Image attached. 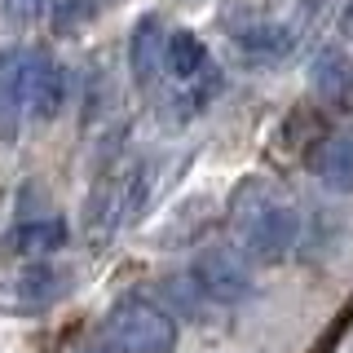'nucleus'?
Segmentation results:
<instances>
[{
	"label": "nucleus",
	"instance_id": "f257e3e1",
	"mask_svg": "<svg viewBox=\"0 0 353 353\" xmlns=\"http://www.w3.org/2000/svg\"><path fill=\"white\" fill-rule=\"evenodd\" d=\"M230 225L239 234V248L261 265H279L301 243V212L292 194L270 176H248L230 194Z\"/></svg>",
	"mask_w": 353,
	"mask_h": 353
},
{
	"label": "nucleus",
	"instance_id": "f03ea898",
	"mask_svg": "<svg viewBox=\"0 0 353 353\" xmlns=\"http://www.w3.org/2000/svg\"><path fill=\"white\" fill-rule=\"evenodd\" d=\"M106 345L115 353H172L176 349V318L159 301L132 292L106 309Z\"/></svg>",
	"mask_w": 353,
	"mask_h": 353
},
{
	"label": "nucleus",
	"instance_id": "7ed1b4c3",
	"mask_svg": "<svg viewBox=\"0 0 353 353\" xmlns=\"http://www.w3.org/2000/svg\"><path fill=\"white\" fill-rule=\"evenodd\" d=\"M190 287L199 296H208L212 305H243L256 292L252 256L239 243H212L190 261Z\"/></svg>",
	"mask_w": 353,
	"mask_h": 353
},
{
	"label": "nucleus",
	"instance_id": "20e7f679",
	"mask_svg": "<svg viewBox=\"0 0 353 353\" xmlns=\"http://www.w3.org/2000/svg\"><path fill=\"white\" fill-rule=\"evenodd\" d=\"M18 106L22 119L49 124L66 106V71L44 49H18Z\"/></svg>",
	"mask_w": 353,
	"mask_h": 353
},
{
	"label": "nucleus",
	"instance_id": "39448f33",
	"mask_svg": "<svg viewBox=\"0 0 353 353\" xmlns=\"http://www.w3.org/2000/svg\"><path fill=\"white\" fill-rule=\"evenodd\" d=\"M163 53H168V31L154 14H146L132 27V40H128V66L137 88H154L163 80Z\"/></svg>",
	"mask_w": 353,
	"mask_h": 353
},
{
	"label": "nucleus",
	"instance_id": "423d86ee",
	"mask_svg": "<svg viewBox=\"0 0 353 353\" xmlns=\"http://www.w3.org/2000/svg\"><path fill=\"white\" fill-rule=\"evenodd\" d=\"M314 176L331 194H353V128H336L314 150Z\"/></svg>",
	"mask_w": 353,
	"mask_h": 353
},
{
	"label": "nucleus",
	"instance_id": "0eeeda50",
	"mask_svg": "<svg viewBox=\"0 0 353 353\" xmlns=\"http://www.w3.org/2000/svg\"><path fill=\"white\" fill-rule=\"evenodd\" d=\"M309 80H314L318 97L340 110H353V58L340 44H327L323 53L314 58V66H309Z\"/></svg>",
	"mask_w": 353,
	"mask_h": 353
},
{
	"label": "nucleus",
	"instance_id": "6e6552de",
	"mask_svg": "<svg viewBox=\"0 0 353 353\" xmlns=\"http://www.w3.org/2000/svg\"><path fill=\"white\" fill-rule=\"evenodd\" d=\"M66 239H71V225L62 216H31L9 230L5 248L18 252V256H53V252L66 248Z\"/></svg>",
	"mask_w": 353,
	"mask_h": 353
},
{
	"label": "nucleus",
	"instance_id": "1a4fd4ad",
	"mask_svg": "<svg viewBox=\"0 0 353 353\" xmlns=\"http://www.w3.org/2000/svg\"><path fill=\"white\" fill-rule=\"evenodd\" d=\"M208 71H212V58H208L203 40H199L194 31H172L168 53H163V75H172L176 84H190Z\"/></svg>",
	"mask_w": 353,
	"mask_h": 353
},
{
	"label": "nucleus",
	"instance_id": "9d476101",
	"mask_svg": "<svg viewBox=\"0 0 353 353\" xmlns=\"http://www.w3.org/2000/svg\"><path fill=\"white\" fill-rule=\"evenodd\" d=\"M239 49L248 62H279L287 49H292V36L279 22H252V27L239 31Z\"/></svg>",
	"mask_w": 353,
	"mask_h": 353
},
{
	"label": "nucleus",
	"instance_id": "9b49d317",
	"mask_svg": "<svg viewBox=\"0 0 353 353\" xmlns=\"http://www.w3.org/2000/svg\"><path fill=\"white\" fill-rule=\"evenodd\" d=\"M97 0H58L53 5V27L62 31V36H71V31H80L84 22H93L97 18Z\"/></svg>",
	"mask_w": 353,
	"mask_h": 353
},
{
	"label": "nucleus",
	"instance_id": "f8f14e48",
	"mask_svg": "<svg viewBox=\"0 0 353 353\" xmlns=\"http://www.w3.org/2000/svg\"><path fill=\"white\" fill-rule=\"evenodd\" d=\"M18 283H22L18 292L27 296V301H49V296L58 292V274H53V270H44V265H36V270H27Z\"/></svg>",
	"mask_w": 353,
	"mask_h": 353
},
{
	"label": "nucleus",
	"instance_id": "ddd939ff",
	"mask_svg": "<svg viewBox=\"0 0 353 353\" xmlns=\"http://www.w3.org/2000/svg\"><path fill=\"white\" fill-rule=\"evenodd\" d=\"M0 9H5V22H14V27H31V22L49 9V0H0Z\"/></svg>",
	"mask_w": 353,
	"mask_h": 353
},
{
	"label": "nucleus",
	"instance_id": "4468645a",
	"mask_svg": "<svg viewBox=\"0 0 353 353\" xmlns=\"http://www.w3.org/2000/svg\"><path fill=\"white\" fill-rule=\"evenodd\" d=\"M340 31H345V36H353V5L345 9V18H340Z\"/></svg>",
	"mask_w": 353,
	"mask_h": 353
},
{
	"label": "nucleus",
	"instance_id": "2eb2a0df",
	"mask_svg": "<svg viewBox=\"0 0 353 353\" xmlns=\"http://www.w3.org/2000/svg\"><path fill=\"white\" fill-rule=\"evenodd\" d=\"M80 353H115L110 345H88V349H80Z\"/></svg>",
	"mask_w": 353,
	"mask_h": 353
},
{
	"label": "nucleus",
	"instance_id": "dca6fc26",
	"mask_svg": "<svg viewBox=\"0 0 353 353\" xmlns=\"http://www.w3.org/2000/svg\"><path fill=\"white\" fill-rule=\"evenodd\" d=\"M97 5H106V0H97Z\"/></svg>",
	"mask_w": 353,
	"mask_h": 353
}]
</instances>
